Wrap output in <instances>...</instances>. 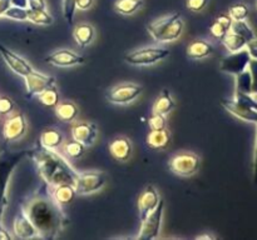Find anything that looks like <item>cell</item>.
<instances>
[{
	"label": "cell",
	"instance_id": "cell-1",
	"mask_svg": "<svg viewBox=\"0 0 257 240\" xmlns=\"http://www.w3.org/2000/svg\"><path fill=\"white\" fill-rule=\"evenodd\" d=\"M22 210L37 229L38 238L55 239L68 224V218L62 205L47 192H39L33 196Z\"/></svg>",
	"mask_w": 257,
	"mask_h": 240
},
{
	"label": "cell",
	"instance_id": "cell-2",
	"mask_svg": "<svg viewBox=\"0 0 257 240\" xmlns=\"http://www.w3.org/2000/svg\"><path fill=\"white\" fill-rule=\"evenodd\" d=\"M28 156L33 159L40 178L49 186L59 184L74 185L77 182L78 172L55 150L48 149L40 142H37V145L28 152Z\"/></svg>",
	"mask_w": 257,
	"mask_h": 240
},
{
	"label": "cell",
	"instance_id": "cell-3",
	"mask_svg": "<svg viewBox=\"0 0 257 240\" xmlns=\"http://www.w3.org/2000/svg\"><path fill=\"white\" fill-rule=\"evenodd\" d=\"M185 24L181 19L180 12H173L168 16L151 22L147 25V30L151 36L158 42H175L182 35Z\"/></svg>",
	"mask_w": 257,
	"mask_h": 240
},
{
	"label": "cell",
	"instance_id": "cell-4",
	"mask_svg": "<svg viewBox=\"0 0 257 240\" xmlns=\"http://www.w3.org/2000/svg\"><path fill=\"white\" fill-rule=\"evenodd\" d=\"M29 150H18V152H4L0 154V219L3 218L5 206H7L8 184L10 182L15 168L28 156Z\"/></svg>",
	"mask_w": 257,
	"mask_h": 240
},
{
	"label": "cell",
	"instance_id": "cell-5",
	"mask_svg": "<svg viewBox=\"0 0 257 240\" xmlns=\"http://www.w3.org/2000/svg\"><path fill=\"white\" fill-rule=\"evenodd\" d=\"M221 105L233 116L257 124V100L252 94L235 92L233 99H221Z\"/></svg>",
	"mask_w": 257,
	"mask_h": 240
},
{
	"label": "cell",
	"instance_id": "cell-6",
	"mask_svg": "<svg viewBox=\"0 0 257 240\" xmlns=\"http://www.w3.org/2000/svg\"><path fill=\"white\" fill-rule=\"evenodd\" d=\"M171 55L170 50L165 48L158 46H146L141 49L132 50L124 55L125 62L131 65H138V66H147L153 65L156 62L165 60Z\"/></svg>",
	"mask_w": 257,
	"mask_h": 240
},
{
	"label": "cell",
	"instance_id": "cell-7",
	"mask_svg": "<svg viewBox=\"0 0 257 240\" xmlns=\"http://www.w3.org/2000/svg\"><path fill=\"white\" fill-rule=\"evenodd\" d=\"M105 182H107V175L104 172L89 170V172H78L74 188L77 195H88L102 189Z\"/></svg>",
	"mask_w": 257,
	"mask_h": 240
},
{
	"label": "cell",
	"instance_id": "cell-8",
	"mask_svg": "<svg viewBox=\"0 0 257 240\" xmlns=\"http://www.w3.org/2000/svg\"><path fill=\"white\" fill-rule=\"evenodd\" d=\"M163 206H165V202H163V200L160 199V202H158L157 206H156L155 209L142 220V226H141V232L140 234H138V239H157L161 232V226H162Z\"/></svg>",
	"mask_w": 257,
	"mask_h": 240
},
{
	"label": "cell",
	"instance_id": "cell-9",
	"mask_svg": "<svg viewBox=\"0 0 257 240\" xmlns=\"http://www.w3.org/2000/svg\"><path fill=\"white\" fill-rule=\"evenodd\" d=\"M201 159L193 152H181L170 160V169L180 176H192L200 170Z\"/></svg>",
	"mask_w": 257,
	"mask_h": 240
},
{
	"label": "cell",
	"instance_id": "cell-10",
	"mask_svg": "<svg viewBox=\"0 0 257 240\" xmlns=\"http://www.w3.org/2000/svg\"><path fill=\"white\" fill-rule=\"evenodd\" d=\"M143 92V88L138 84L127 82L113 86L105 94V98L109 102L117 105H127L135 102Z\"/></svg>",
	"mask_w": 257,
	"mask_h": 240
},
{
	"label": "cell",
	"instance_id": "cell-11",
	"mask_svg": "<svg viewBox=\"0 0 257 240\" xmlns=\"http://www.w3.org/2000/svg\"><path fill=\"white\" fill-rule=\"evenodd\" d=\"M251 56L248 54V52L245 49L238 50V52H230L228 55H226L220 62V70L222 72L230 75H237L240 72H242L243 70L247 69L248 64H250Z\"/></svg>",
	"mask_w": 257,
	"mask_h": 240
},
{
	"label": "cell",
	"instance_id": "cell-12",
	"mask_svg": "<svg viewBox=\"0 0 257 240\" xmlns=\"http://www.w3.org/2000/svg\"><path fill=\"white\" fill-rule=\"evenodd\" d=\"M24 80L25 88H27V94H25V96L28 99H32L33 96H38L44 90L55 86V82H57L54 76L44 75L42 72H35V70L29 72L27 76H24Z\"/></svg>",
	"mask_w": 257,
	"mask_h": 240
},
{
	"label": "cell",
	"instance_id": "cell-13",
	"mask_svg": "<svg viewBox=\"0 0 257 240\" xmlns=\"http://www.w3.org/2000/svg\"><path fill=\"white\" fill-rule=\"evenodd\" d=\"M28 129L27 119L24 114L20 112L10 115L4 122L3 126V136L7 142H15L25 135Z\"/></svg>",
	"mask_w": 257,
	"mask_h": 240
},
{
	"label": "cell",
	"instance_id": "cell-14",
	"mask_svg": "<svg viewBox=\"0 0 257 240\" xmlns=\"http://www.w3.org/2000/svg\"><path fill=\"white\" fill-rule=\"evenodd\" d=\"M44 60L48 64L60 68L75 66V65H82L85 62V58L83 55H79L68 49L57 50V52L48 55Z\"/></svg>",
	"mask_w": 257,
	"mask_h": 240
},
{
	"label": "cell",
	"instance_id": "cell-15",
	"mask_svg": "<svg viewBox=\"0 0 257 240\" xmlns=\"http://www.w3.org/2000/svg\"><path fill=\"white\" fill-rule=\"evenodd\" d=\"M0 55L3 56L4 62H7L8 66H9L15 74L19 75V76H27L29 72H32L33 70H34L32 65H30L24 58L15 54L14 52H12V50L8 49L7 46H4L2 42H0Z\"/></svg>",
	"mask_w": 257,
	"mask_h": 240
},
{
	"label": "cell",
	"instance_id": "cell-16",
	"mask_svg": "<svg viewBox=\"0 0 257 240\" xmlns=\"http://www.w3.org/2000/svg\"><path fill=\"white\" fill-rule=\"evenodd\" d=\"M72 138L77 142H82L85 148L92 146L98 136V128L93 122H78L72 126Z\"/></svg>",
	"mask_w": 257,
	"mask_h": 240
},
{
	"label": "cell",
	"instance_id": "cell-17",
	"mask_svg": "<svg viewBox=\"0 0 257 240\" xmlns=\"http://www.w3.org/2000/svg\"><path fill=\"white\" fill-rule=\"evenodd\" d=\"M158 202H160L158 192L155 189V186L148 185L138 198V214H140L141 222L157 206Z\"/></svg>",
	"mask_w": 257,
	"mask_h": 240
},
{
	"label": "cell",
	"instance_id": "cell-18",
	"mask_svg": "<svg viewBox=\"0 0 257 240\" xmlns=\"http://www.w3.org/2000/svg\"><path fill=\"white\" fill-rule=\"evenodd\" d=\"M13 229H14L15 236L20 238V239H33V238H38L37 229H35L33 222L24 214L23 210L15 218Z\"/></svg>",
	"mask_w": 257,
	"mask_h": 240
},
{
	"label": "cell",
	"instance_id": "cell-19",
	"mask_svg": "<svg viewBox=\"0 0 257 240\" xmlns=\"http://www.w3.org/2000/svg\"><path fill=\"white\" fill-rule=\"evenodd\" d=\"M109 149L110 155L114 158L115 160H119V162H125L131 158L132 155V142L127 138H117V139L113 140L112 142L108 146Z\"/></svg>",
	"mask_w": 257,
	"mask_h": 240
},
{
	"label": "cell",
	"instance_id": "cell-20",
	"mask_svg": "<svg viewBox=\"0 0 257 240\" xmlns=\"http://www.w3.org/2000/svg\"><path fill=\"white\" fill-rule=\"evenodd\" d=\"M52 198L59 205H68L75 199L77 192H75L74 185L72 184H59L52 186Z\"/></svg>",
	"mask_w": 257,
	"mask_h": 240
},
{
	"label": "cell",
	"instance_id": "cell-21",
	"mask_svg": "<svg viewBox=\"0 0 257 240\" xmlns=\"http://www.w3.org/2000/svg\"><path fill=\"white\" fill-rule=\"evenodd\" d=\"M176 106V102L173 100L172 95H171L170 90L163 89L158 98L156 99L155 104H153V114L160 115H168Z\"/></svg>",
	"mask_w": 257,
	"mask_h": 240
},
{
	"label": "cell",
	"instance_id": "cell-22",
	"mask_svg": "<svg viewBox=\"0 0 257 240\" xmlns=\"http://www.w3.org/2000/svg\"><path fill=\"white\" fill-rule=\"evenodd\" d=\"M213 52V45L206 40H195L187 46V56L192 60L202 59Z\"/></svg>",
	"mask_w": 257,
	"mask_h": 240
},
{
	"label": "cell",
	"instance_id": "cell-23",
	"mask_svg": "<svg viewBox=\"0 0 257 240\" xmlns=\"http://www.w3.org/2000/svg\"><path fill=\"white\" fill-rule=\"evenodd\" d=\"M78 112H79L78 106L73 102H63L55 105V115L58 119L64 122H74L78 116Z\"/></svg>",
	"mask_w": 257,
	"mask_h": 240
},
{
	"label": "cell",
	"instance_id": "cell-24",
	"mask_svg": "<svg viewBox=\"0 0 257 240\" xmlns=\"http://www.w3.org/2000/svg\"><path fill=\"white\" fill-rule=\"evenodd\" d=\"M94 28L90 24H79L73 30V38L79 46L85 48L94 39Z\"/></svg>",
	"mask_w": 257,
	"mask_h": 240
},
{
	"label": "cell",
	"instance_id": "cell-25",
	"mask_svg": "<svg viewBox=\"0 0 257 240\" xmlns=\"http://www.w3.org/2000/svg\"><path fill=\"white\" fill-rule=\"evenodd\" d=\"M39 142L44 148L57 150L58 148L62 146L63 142H64V136H63V134L59 130L47 129L42 132V135H40Z\"/></svg>",
	"mask_w": 257,
	"mask_h": 240
},
{
	"label": "cell",
	"instance_id": "cell-26",
	"mask_svg": "<svg viewBox=\"0 0 257 240\" xmlns=\"http://www.w3.org/2000/svg\"><path fill=\"white\" fill-rule=\"evenodd\" d=\"M170 142V132L167 129L163 130H151L147 135V145L151 149H166Z\"/></svg>",
	"mask_w": 257,
	"mask_h": 240
},
{
	"label": "cell",
	"instance_id": "cell-27",
	"mask_svg": "<svg viewBox=\"0 0 257 240\" xmlns=\"http://www.w3.org/2000/svg\"><path fill=\"white\" fill-rule=\"evenodd\" d=\"M222 42L223 45H225L226 49L230 52L245 49L246 45H247V40H245L242 36H240V35L235 34V32H228L227 34L225 35V38L222 39Z\"/></svg>",
	"mask_w": 257,
	"mask_h": 240
},
{
	"label": "cell",
	"instance_id": "cell-28",
	"mask_svg": "<svg viewBox=\"0 0 257 240\" xmlns=\"http://www.w3.org/2000/svg\"><path fill=\"white\" fill-rule=\"evenodd\" d=\"M142 5V0H117L114 4V9L122 15H132Z\"/></svg>",
	"mask_w": 257,
	"mask_h": 240
},
{
	"label": "cell",
	"instance_id": "cell-29",
	"mask_svg": "<svg viewBox=\"0 0 257 240\" xmlns=\"http://www.w3.org/2000/svg\"><path fill=\"white\" fill-rule=\"evenodd\" d=\"M28 20L33 24L44 25V26L53 24V16L47 10L28 9Z\"/></svg>",
	"mask_w": 257,
	"mask_h": 240
},
{
	"label": "cell",
	"instance_id": "cell-30",
	"mask_svg": "<svg viewBox=\"0 0 257 240\" xmlns=\"http://www.w3.org/2000/svg\"><path fill=\"white\" fill-rule=\"evenodd\" d=\"M230 32L242 36L243 39L247 40V42H250V40H252L253 38H256L255 32H253V30L251 29V26L247 24L246 20H236V22H232Z\"/></svg>",
	"mask_w": 257,
	"mask_h": 240
},
{
	"label": "cell",
	"instance_id": "cell-31",
	"mask_svg": "<svg viewBox=\"0 0 257 240\" xmlns=\"http://www.w3.org/2000/svg\"><path fill=\"white\" fill-rule=\"evenodd\" d=\"M38 100H39L40 104L45 105V106H55L59 102V92H58V89L55 86H52L49 89L44 90V92L38 95Z\"/></svg>",
	"mask_w": 257,
	"mask_h": 240
},
{
	"label": "cell",
	"instance_id": "cell-32",
	"mask_svg": "<svg viewBox=\"0 0 257 240\" xmlns=\"http://www.w3.org/2000/svg\"><path fill=\"white\" fill-rule=\"evenodd\" d=\"M236 92L242 94H251V75L248 69L236 75Z\"/></svg>",
	"mask_w": 257,
	"mask_h": 240
},
{
	"label": "cell",
	"instance_id": "cell-33",
	"mask_svg": "<svg viewBox=\"0 0 257 240\" xmlns=\"http://www.w3.org/2000/svg\"><path fill=\"white\" fill-rule=\"evenodd\" d=\"M64 152L72 159H78V158L83 156L85 152V146L82 142H77V140H70L64 144Z\"/></svg>",
	"mask_w": 257,
	"mask_h": 240
},
{
	"label": "cell",
	"instance_id": "cell-34",
	"mask_svg": "<svg viewBox=\"0 0 257 240\" xmlns=\"http://www.w3.org/2000/svg\"><path fill=\"white\" fill-rule=\"evenodd\" d=\"M3 16L12 20H18V22H27L28 9H23V8H18V6H13V5H10V8L4 12Z\"/></svg>",
	"mask_w": 257,
	"mask_h": 240
},
{
	"label": "cell",
	"instance_id": "cell-35",
	"mask_svg": "<svg viewBox=\"0 0 257 240\" xmlns=\"http://www.w3.org/2000/svg\"><path fill=\"white\" fill-rule=\"evenodd\" d=\"M228 15H230L233 22H236V20H246L248 16V6L245 4L233 5V6L230 8Z\"/></svg>",
	"mask_w": 257,
	"mask_h": 240
},
{
	"label": "cell",
	"instance_id": "cell-36",
	"mask_svg": "<svg viewBox=\"0 0 257 240\" xmlns=\"http://www.w3.org/2000/svg\"><path fill=\"white\" fill-rule=\"evenodd\" d=\"M75 12H77V9H75V0H63V16L67 20L68 24L73 25Z\"/></svg>",
	"mask_w": 257,
	"mask_h": 240
},
{
	"label": "cell",
	"instance_id": "cell-37",
	"mask_svg": "<svg viewBox=\"0 0 257 240\" xmlns=\"http://www.w3.org/2000/svg\"><path fill=\"white\" fill-rule=\"evenodd\" d=\"M148 125H150L151 130H163L167 128V120H166L165 115L153 114L148 120Z\"/></svg>",
	"mask_w": 257,
	"mask_h": 240
},
{
	"label": "cell",
	"instance_id": "cell-38",
	"mask_svg": "<svg viewBox=\"0 0 257 240\" xmlns=\"http://www.w3.org/2000/svg\"><path fill=\"white\" fill-rule=\"evenodd\" d=\"M251 75V94L257 96V60L251 59L250 64L247 66Z\"/></svg>",
	"mask_w": 257,
	"mask_h": 240
},
{
	"label": "cell",
	"instance_id": "cell-39",
	"mask_svg": "<svg viewBox=\"0 0 257 240\" xmlns=\"http://www.w3.org/2000/svg\"><path fill=\"white\" fill-rule=\"evenodd\" d=\"M14 106V102L9 96H0V115L12 114Z\"/></svg>",
	"mask_w": 257,
	"mask_h": 240
},
{
	"label": "cell",
	"instance_id": "cell-40",
	"mask_svg": "<svg viewBox=\"0 0 257 240\" xmlns=\"http://www.w3.org/2000/svg\"><path fill=\"white\" fill-rule=\"evenodd\" d=\"M210 32H211V34H212L213 38H216V39H218V40H222L223 38H225V35L228 32V30L225 29V28H223L220 22H216L215 20V22L210 25Z\"/></svg>",
	"mask_w": 257,
	"mask_h": 240
},
{
	"label": "cell",
	"instance_id": "cell-41",
	"mask_svg": "<svg viewBox=\"0 0 257 240\" xmlns=\"http://www.w3.org/2000/svg\"><path fill=\"white\" fill-rule=\"evenodd\" d=\"M210 0H187L186 6L191 10V12H201L207 6Z\"/></svg>",
	"mask_w": 257,
	"mask_h": 240
},
{
	"label": "cell",
	"instance_id": "cell-42",
	"mask_svg": "<svg viewBox=\"0 0 257 240\" xmlns=\"http://www.w3.org/2000/svg\"><path fill=\"white\" fill-rule=\"evenodd\" d=\"M28 9L47 10V2L45 0H28Z\"/></svg>",
	"mask_w": 257,
	"mask_h": 240
},
{
	"label": "cell",
	"instance_id": "cell-43",
	"mask_svg": "<svg viewBox=\"0 0 257 240\" xmlns=\"http://www.w3.org/2000/svg\"><path fill=\"white\" fill-rule=\"evenodd\" d=\"M246 50H247L248 54H250L251 59L257 60V38H253L252 40H250V42H247Z\"/></svg>",
	"mask_w": 257,
	"mask_h": 240
},
{
	"label": "cell",
	"instance_id": "cell-44",
	"mask_svg": "<svg viewBox=\"0 0 257 240\" xmlns=\"http://www.w3.org/2000/svg\"><path fill=\"white\" fill-rule=\"evenodd\" d=\"M216 22H220V24L222 25V26L225 28V29H227L228 32H230V29H231V25H232V22H233V20L231 19V16H230V15L222 14V15H220V16H218L217 19H216Z\"/></svg>",
	"mask_w": 257,
	"mask_h": 240
},
{
	"label": "cell",
	"instance_id": "cell-45",
	"mask_svg": "<svg viewBox=\"0 0 257 240\" xmlns=\"http://www.w3.org/2000/svg\"><path fill=\"white\" fill-rule=\"evenodd\" d=\"M94 0H75V9L88 10L93 5Z\"/></svg>",
	"mask_w": 257,
	"mask_h": 240
},
{
	"label": "cell",
	"instance_id": "cell-46",
	"mask_svg": "<svg viewBox=\"0 0 257 240\" xmlns=\"http://www.w3.org/2000/svg\"><path fill=\"white\" fill-rule=\"evenodd\" d=\"M253 182L257 184V132L255 140V150H253Z\"/></svg>",
	"mask_w": 257,
	"mask_h": 240
},
{
	"label": "cell",
	"instance_id": "cell-47",
	"mask_svg": "<svg viewBox=\"0 0 257 240\" xmlns=\"http://www.w3.org/2000/svg\"><path fill=\"white\" fill-rule=\"evenodd\" d=\"M10 4H12L13 6L28 9V0H10Z\"/></svg>",
	"mask_w": 257,
	"mask_h": 240
},
{
	"label": "cell",
	"instance_id": "cell-48",
	"mask_svg": "<svg viewBox=\"0 0 257 240\" xmlns=\"http://www.w3.org/2000/svg\"><path fill=\"white\" fill-rule=\"evenodd\" d=\"M10 0H0V16L4 15V12H7L10 8Z\"/></svg>",
	"mask_w": 257,
	"mask_h": 240
},
{
	"label": "cell",
	"instance_id": "cell-49",
	"mask_svg": "<svg viewBox=\"0 0 257 240\" xmlns=\"http://www.w3.org/2000/svg\"><path fill=\"white\" fill-rule=\"evenodd\" d=\"M10 239H12V236H10L9 232L3 228L2 219H0V240H10Z\"/></svg>",
	"mask_w": 257,
	"mask_h": 240
},
{
	"label": "cell",
	"instance_id": "cell-50",
	"mask_svg": "<svg viewBox=\"0 0 257 240\" xmlns=\"http://www.w3.org/2000/svg\"><path fill=\"white\" fill-rule=\"evenodd\" d=\"M197 239H213L212 235H208V234H205V235H200V236H197Z\"/></svg>",
	"mask_w": 257,
	"mask_h": 240
},
{
	"label": "cell",
	"instance_id": "cell-51",
	"mask_svg": "<svg viewBox=\"0 0 257 240\" xmlns=\"http://www.w3.org/2000/svg\"><path fill=\"white\" fill-rule=\"evenodd\" d=\"M256 8H257V2H256Z\"/></svg>",
	"mask_w": 257,
	"mask_h": 240
}]
</instances>
